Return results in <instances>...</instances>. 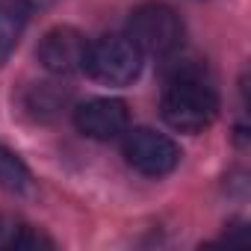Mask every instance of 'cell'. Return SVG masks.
I'll return each mask as SVG.
<instances>
[{"instance_id": "obj_9", "label": "cell", "mask_w": 251, "mask_h": 251, "mask_svg": "<svg viewBox=\"0 0 251 251\" xmlns=\"http://www.w3.org/2000/svg\"><path fill=\"white\" fill-rule=\"evenodd\" d=\"M18 222H12V219H6V216H0V248H12V239H15V233H18Z\"/></svg>"}, {"instance_id": "obj_8", "label": "cell", "mask_w": 251, "mask_h": 251, "mask_svg": "<svg viewBox=\"0 0 251 251\" xmlns=\"http://www.w3.org/2000/svg\"><path fill=\"white\" fill-rule=\"evenodd\" d=\"M0 186L9 192H24L30 186V169L18 154H12L3 145H0Z\"/></svg>"}, {"instance_id": "obj_2", "label": "cell", "mask_w": 251, "mask_h": 251, "mask_svg": "<svg viewBox=\"0 0 251 251\" xmlns=\"http://www.w3.org/2000/svg\"><path fill=\"white\" fill-rule=\"evenodd\" d=\"M83 71L103 86H130L142 71V50L127 36H103L89 42Z\"/></svg>"}, {"instance_id": "obj_5", "label": "cell", "mask_w": 251, "mask_h": 251, "mask_svg": "<svg viewBox=\"0 0 251 251\" xmlns=\"http://www.w3.org/2000/svg\"><path fill=\"white\" fill-rule=\"evenodd\" d=\"M86 50H89V42H86V36L80 30H74V27H53L39 42L36 56H39L45 71L68 77L74 71H83Z\"/></svg>"}, {"instance_id": "obj_4", "label": "cell", "mask_w": 251, "mask_h": 251, "mask_svg": "<svg viewBox=\"0 0 251 251\" xmlns=\"http://www.w3.org/2000/svg\"><path fill=\"white\" fill-rule=\"evenodd\" d=\"M124 160L145 177H163L177 169L180 148L166 133H157L151 127H133L124 130Z\"/></svg>"}, {"instance_id": "obj_1", "label": "cell", "mask_w": 251, "mask_h": 251, "mask_svg": "<svg viewBox=\"0 0 251 251\" xmlns=\"http://www.w3.org/2000/svg\"><path fill=\"white\" fill-rule=\"evenodd\" d=\"M163 121L177 133H201L219 115V95L198 71H177L163 92Z\"/></svg>"}, {"instance_id": "obj_6", "label": "cell", "mask_w": 251, "mask_h": 251, "mask_svg": "<svg viewBox=\"0 0 251 251\" xmlns=\"http://www.w3.org/2000/svg\"><path fill=\"white\" fill-rule=\"evenodd\" d=\"M74 124L83 136L98 139V142H109L127 130L130 109L118 98H92L74 109Z\"/></svg>"}, {"instance_id": "obj_7", "label": "cell", "mask_w": 251, "mask_h": 251, "mask_svg": "<svg viewBox=\"0 0 251 251\" xmlns=\"http://www.w3.org/2000/svg\"><path fill=\"white\" fill-rule=\"evenodd\" d=\"M30 9L21 3V0H9V3H0V65H3L12 50L18 48L24 27H27Z\"/></svg>"}, {"instance_id": "obj_3", "label": "cell", "mask_w": 251, "mask_h": 251, "mask_svg": "<svg viewBox=\"0 0 251 251\" xmlns=\"http://www.w3.org/2000/svg\"><path fill=\"white\" fill-rule=\"evenodd\" d=\"M124 36H127L142 53L169 56L183 42V21L166 3H142L139 9H133Z\"/></svg>"}]
</instances>
